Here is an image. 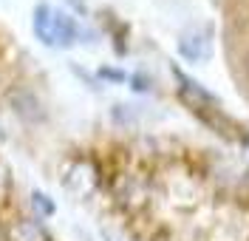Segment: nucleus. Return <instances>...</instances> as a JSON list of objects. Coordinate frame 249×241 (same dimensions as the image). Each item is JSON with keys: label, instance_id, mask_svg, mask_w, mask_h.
Masks as SVG:
<instances>
[{"label": "nucleus", "instance_id": "7", "mask_svg": "<svg viewBox=\"0 0 249 241\" xmlns=\"http://www.w3.org/2000/svg\"><path fill=\"white\" fill-rule=\"evenodd\" d=\"M31 204H34V210H37L40 216H54V202L48 199L46 193H34V196H31Z\"/></svg>", "mask_w": 249, "mask_h": 241}, {"label": "nucleus", "instance_id": "8", "mask_svg": "<svg viewBox=\"0 0 249 241\" xmlns=\"http://www.w3.org/2000/svg\"><path fill=\"white\" fill-rule=\"evenodd\" d=\"M99 74H102L105 80H116V82H122V80H124V74H122V71H116V68H102Z\"/></svg>", "mask_w": 249, "mask_h": 241}, {"label": "nucleus", "instance_id": "10", "mask_svg": "<svg viewBox=\"0 0 249 241\" xmlns=\"http://www.w3.org/2000/svg\"><path fill=\"white\" fill-rule=\"evenodd\" d=\"M6 185H9V176H6V167L0 165V196L6 193Z\"/></svg>", "mask_w": 249, "mask_h": 241}, {"label": "nucleus", "instance_id": "6", "mask_svg": "<svg viewBox=\"0 0 249 241\" xmlns=\"http://www.w3.org/2000/svg\"><path fill=\"white\" fill-rule=\"evenodd\" d=\"M12 102H15V111L20 113V116H26V119H40V116H43L40 102L31 94H26V91H20V94L15 91V94H12Z\"/></svg>", "mask_w": 249, "mask_h": 241}, {"label": "nucleus", "instance_id": "5", "mask_svg": "<svg viewBox=\"0 0 249 241\" xmlns=\"http://www.w3.org/2000/svg\"><path fill=\"white\" fill-rule=\"evenodd\" d=\"M9 239L12 241H48V236L40 224H34L29 219H17L15 224L9 227Z\"/></svg>", "mask_w": 249, "mask_h": 241}, {"label": "nucleus", "instance_id": "2", "mask_svg": "<svg viewBox=\"0 0 249 241\" xmlns=\"http://www.w3.org/2000/svg\"><path fill=\"white\" fill-rule=\"evenodd\" d=\"M173 74H176V80H178V96L190 105V111L204 108V105H218L215 94H210L207 88H201L193 77H187L181 68H176V65H173Z\"/></svg>", "mask_w": 249, "mask_h": 241}, {"label": "nucleus", "instance_id": "3", "mask_svg": "<svg viewBox=\"0 0 249 241\" xmlns=\"http://www.w3.org/2000/svg\"><path fill=\"white\" fill-rule=\"evenodd\" d=\"M65 187L74 190L77 196H88L96 187V170H93L91 162H85V159L71 162L68 170H65Z\"/></svg>", "mask_w": 249, "mask_h": 241}, {"label": "nucleus", "instance_id": "9", "mask_svg": "<svg viewBox=\"0 0 249 241\" xmlns=\"http://www.w3.org/2000/svg\"><path fill=\"white\" fill-rule=\"evenodd\" d=\"M133 88H136V91H147V80L136 74V77H133Z\"/></svg>", "mask_w": 249, "mask_h": 241}, {"label": "nucleus", "instance_id": "1", "mask_svg": "<svg viewBox=\"0 0 249 241\" xmlns=\"http://www.w3.org/2000/svg\"><path fill=\"white\" fill-rule=\"evenodd\" d=\"M34 34L46 46H71L79 37V26L71 15L51 9L48 3H40L34 9Z\"/></svg>", "mask_w": 249, "mask_h": 241}, {"label": "nucleus", "instance_id": "4", "mask_svg": "<svg viewBox=\"0 0 249 241\" xmlns=\"http://www.w3.org/2000/svg\"><path fill=\"white\" fill-rule=\"evenodd\" d=\"M178 51H181V57L187 60H201L204 54L210 51V40H207V34L204 32H187L181 34V40H178Z\"/></svg>", "mask_w": 249, "mask_h": 241}, {"label": "nucleus", "instance_id": "11", "mask_svg": "<svg viewBox=\"0 0 249 241\" xmlns=\"http://www.w3.org/2000/svg\"><path fill=\"white\" fill-rule=\"evenodd\" d=\"M238 139H241V142L249 148V130H241V136H238Z\"/></svg>", "mask_w": 249, "mask_h": 241}]
</instances>
